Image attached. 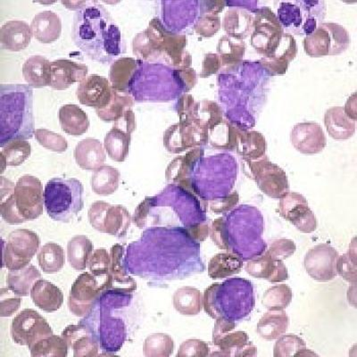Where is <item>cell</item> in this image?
<instances>
[{
	"instance_id": "1",
	"label": "cell",
	"mask_w": 357,
	"mask_h": 357,
	"mask_svg": "<svg viewBox=\"0 0 357 357\" xmlns=\"http://www.w3.org/2000/svg\"><path fill=\"white\" fill-rule=\"evenodd\" d=\"M73 39L93 61L110 63L126 52L122 31L103 5L87 1L73 17Z\"/></svg>"
},
{
	"instance_id": "2",
	"label": "cell",
	"mask_w": 357,
	"mask_h": 357,
	"mask_svg": "<svg viewBox=\"0 0 357 357\" xmlns=\"http://www.w3.org/2000/svg\"><path fill=\"white\" fill-rule=\"evenodd\" d=\"M33 89L24 84L0 86V146L35 135Z\"/></svg>"
},
{
	"instance_id": "3",
	"label": "cell",
	"mask_w": 357,
	"mask_h": 357,
	"mask_svg": "<svg viewBox=\"0 0 357 357\" xmlns=\"http://www.w3.org/2000/svg\"><path fill=\"white\" fill-rule=\"evenodd\" d=\"M44 207L43 183L37 177L24 175L15 183L14 192L1 200L0 212L6 223L17 225L39 218Z\"/></svg>"
},
{
	"instance_id": "4",
	"label": "cell",
	"mask_w": 357,
	"mask_h": 357,
	"mask_svg": "<svg viewBox=\"0 0 357 357\" xmlns=\"http://www.w3.org/2000/svg\"><path fill=\"white\" fill-rule=\"evenodd\" d=\"M84 188L75 178H53L44 189L45 208L54 221L70 222L84 209Z\"/></svg>"
},
{
	"instance_id": "5",
	"label": "cell",
	"mask_w": 357,
	"mask_h": 357,
	"mask_svg": "<svg viewBox=\"0 0 357 357\" xmlns=\"http://www.w3.org/2000/svg\"><path fill=\"white\" fill-rule=\"evenodd\" d=\"M40 245V238L36 232L27 229H15L3 243V267L14 271L29 266L39 252Z\"/></svg>"
},
{
	"instance_id": "6",
	"label": "cell",
	"mask_w": 357,
	"mask_h": 357,
	"mask_svg": "<svg viewBox=\"0 0 357 357\" xmlns=\"http://www.w3.org/2000/svg\"><path fill=\"white\" fill-rule=\"evenodd\" d=\"M88 218L96 231L120 238L126 235L132 221L126 207L110 205L103 201L92 204L89 209Z\"/></svg>"
},
{
	"instance_id": "7",
	"label": "cell",
	"mask_w": 357,
	"mask_h": 357,
	"mask_svg": "<svg viewBox=\"0 0 357 357\" xmlns=\"http://www.w3.org/2000/svg\"><path fill=\"white\" fill-rule=\"evenodd\" d=\"M105 289H107V280L98 278L92 273H82L70 290V312L77 317H86L92 311L98 296Z\"/></svg>"
},
{
	"instance_id": "8",
	"label": "cell",
	"mask_w": 357,
	"mask_h": 357,
	"mask_svg": "<svg viewBox=\"0 0 357 357\" xmlns=\"http://www.w3.org/2000/svg\"><path fill=\"white\" fill-rule=\"evenodd\" d=\"M10 333L13 341L30 349L38 341L53 334L46 319L33 309H24L13 319Z\"/></svg>"
},
{
	"instance_id": "9",
	"label": "cell",
	"mask_w": 357,
	"mask_h": 357,
	"mask_svg": "<svg viewBox=\"0 0 357 357\" xmlns=\"http://www.w3.org/2000/svg\"><path fill=\"white\" fill-rule=\"evenodd\" d=\"M136 129V117L132 110L126 112L119 120L114 123L113 128L105 137L104 146L112 160L126 161L129 154L132 134Z\"/></svg>"
},
{
	"instance_id": "10",
	"label": "cell",
	"mask_w": 357,
	"mask_h": 357,
	"mask_svg": "<svg viewBox=\"0 0 357 357\" xmlns=\"http://www.w3.org/2000/svg\"><path fill=\"white\" fill-rule=\"evenodd\" d=\"M278 211L303 234H312L317 229L314 213L309 208L307 199L298 193L285 194L280 199Z\"/></svg>"
},
{
	"instance_id": "11",
	"label": "cell",
	"mask_w": 357,
	"mask_h": 357,
	"mask_svg": "<svg viewBox=\"0 0 357 357\" xmlns=\"http://www.w3.org/2000/svg\"><path fill=\"white\" fill-rule=\"evenodd\" d=\"M339 253L328 244L312 248L305 255L304 266L312 279L319 282H327L336 278V264Z\"/></svg>"
},
{
	"instance_id": "12",
	"label": "cell",
	"mask_w": 357,
	"mask_h": 357,
	"mask_svg": "<svg viewBox=\"0 0 357 357\" xmlns=\"http://www.w3.org/2000/svg\"><path fill=\"white\" fill-rule=\"evenodd\" d=\"M112 91L109 79L100 75H89L79 84L77 98L84 106L102 109L109 103Z\"/></svg>"
},
{
	"instance_id": "13",
	"label": "cell",
	"mask_w": 357,
	"mask_h": 357,
	"mask_svg": "<svg viewBox=\"0 0 357 357\" xmlns=\"http://www.w3.org/2000/svg\"><path fill=\"white\" fill-rule=\"evenodd\" d=\"M257 183L266 195L279 199L288 192L289 183L284 172L270 162H257L252 167Z\"/></svg>"
},
{
	"instance_id": "14",
	"label": "cell",
	"mask_w": 357,
	"mask_h": 357,
	"mask_svg": "<svg viewBox=\"0 0 357 357\" xmlns=\"http://www.w3.org/2000/svg\"><path fill=\"white\" fill-rule=\"evenodd\" d=\"M88 66L68 59H59L51 62L50 87L56 91H65L76 82L87 77Z\"/></svg>"
},
{
	"instance_id": "15",
	"label": "cell",
	"mask_w": 357,
	"mask_h": 357,
	"mask_svg": "<svg viewBox=\"0 0 357 357\" xmlns=\"http://www.w3.org/2000/svg\"><path fill=\"white\" fill-rule=\"evenodd\" d=\"M61 336L69 349L73 350V356L92 357L98 356V343L89 327L84 324L69 325Z\"/></svg>"
},
{
	"instance_id": "16",
	"label": "cell",
	"mask_w": 357,
	"mask_h": 357,
	"mask_svg": "<svg viewBox=\"0 0 357 357\" xmlns=\"http://www.w3.org/2000/svg\"><path fill=\"white\" fill-rule=\"evenodd\" d=\"M33 36L31 25L27 22L8 21L0 29V45L3 50L20 52L27 49Z\"/></svg>"
},
{
	"instance_id": "17",
	"label": "cell",
	"mask_w": 357,
	"mask_h": 357,
	"mask_svg": "<svg viewBox=\"0 0 357 357\" xmlns=\"http://www.w3.org/2000/svg\"><path fill=\"white\" fill-rule=\"evenodd\" d=\"M245 272L257 279H264L272 283L289 280L288 268L282 261H276L264 254L263 256L248 261Z\"/></svg>"
},
{
	"instance_id": "18",
	"label": "cell",
	"mask_w": 357,
	"mask_h": 357,
	"mask_svg": "<svg viewBox=\"0 0 357 357\" xmlns=\"http://www.w3.org/2000/svg\"><path fill=\"white\" fill-rule=\"evenodd\" d=\"M213 344L218 347L220 353H213L209 356H255L257 355V347L250 341V337L245 331H232Z\"/></svg>"
},
{
	"instance_id": "19",
	"label": "cell",
	"mask_w": 357,
	"mask_h": 357,
	"mask_svg": "<svg viewBox=\"0 0 357 357\" xmlns=\"http://www.w3.org/2000/svg\"><path fill=\"white\" fill-rule=\"evenodd\" d=\"M73 155L79 167L86 171H96L103 167L107 160L104 145L96 139L81 140L75 146Z\"/></svg>"
},
{
	"instance_id": "20",
	"label": "cell",
	"mask_w": 357,
	"mask_h": 357,
	"mask_svg": "<svg viewBox=\"0 0 357 357\" xmlns=\"http://www.w3.org/2000/svg\"><path fill=\"white\" fill-rule=\"evenodd\" d=\"M31 28L35 39L40 43L50 44L61 36L62 22L56 13L43 11L35 15Z\"/></svg>"
},
{
	"instance_id": "21",
	"label": "cell",
	"mask_w": 357,
	"mask_h": 357,
	"mask_svg": "<svg viewBox=\"0 0 357 357\" xmlns=\"http://www.w3.org/2000/svg\"><path fill=\"white\" fill-rule=\"evenodd\" d=\"M31 298L37 307L47 312L59 310L63 304L62 290L49 280L43 279L35 283Z\"/></svg>"
},
{
	"instance_id": "22",
	"label": "cell",
	"mask_w": 357,
	"mask_h": 357,
	"mask_svg": "<svg viewBox=\"0 0 357 357\" xmlns=\"http://www.w3.org/2000/svg\"><path fill=\"white\" fill-rule=\"evenodd\" d=\"M22 76L29 86L34 89L47 87L50 84L51 62L43 56H31L22 66Z\"/></svg>"
},
{
	"instance_id": "23",
	"label": "cell",
	"mask_w": 357,
	"mask_h": 357,
	"mask_svg": "<svg viewBox=\"0 0 357 357\" xmlns=\"http://www.w3.org/2000/svg\"><path fill=\"white\" fill-rule=\"evenodd\" d=\"M289 318L284 310H268L258 321L257 333L262 339H279L289 329Z\"/></svg>"
},
{
	"instance_id": "24",
	"label": "cell",
	"mask_w": 357,
	"mask_h": 357,
	"mask_svg": "<svg viewBox=\"0 0 357 357\" xmlns=\"http://www.w3.org/2000/svg\"><path fill=\"white\" fill-rule=\"evenodd\" d=\"M138 60L132 57H121L110 67L109 79L112 88L117 91L129 93L130 84L138 70Z\"/></svg>"
},
{
	"instance_id": "25",
	"label": "cell",
	"mask_w": 357,
	"mask_h": 357,
	"mask_svg": "<svg viewBox=\"0 0 357 357\" xmlns=\"http://www.w3.org/2000/svg\"><path fill=\"white\" fill-rule=\"evenodd\" d=\"M59 116L62 130L69 135L77 137L88 132V114L77 105H65L60 108Z\"/></svg>"
},
{
	"instance_id": "26",
	"label": "cell",
	"mask_w": 357,
	"mask_h": 357,
	"mask_svg": "<svg viewBox=\"0 0 357 357\" xmlns=\"http://www.w3.org/2000/svg\"><path fill=\"white\" fill-rule=\"evenodd\" d=\"M41 278V273L34 266H29L22 269L9 271L6 276V286L11 292L18 296H28L31 295L37 280Z\"/></svg>"
},
{
	"instance_id": "27",
	"label": "cell",
	"mask_w": 357,
	"mask_h": 357,
	"mask_svg": "<svg viewBox=\"0 0 357 357\" xmlns=\"http://www.w3.org/2000/svg\"><path fill=\"white\" fill-rule=\"evenodd\" d=\"M243 261L234 253H219L210 259L207 272L213 280L225 279L241 272Z\"/></svg>"
},
{
	"instance_id": "28",
	"label": "cell",
	"mask_w": 357,
	"mask_h": 357,
	"mask_svg": "<svg viewBox=\"0 0 357 357\" xmlns=\"http://www.w3.org/2000/svg\"><path fill=\"white\" fill-rule=\"evenodd\" d=\"M94 245L84 235H78L67 244V259L75 270L84 271L93 254Z\"/></svg>"
},
{
	"instance_id": "29",
	"label": "cell",
	"mask_w": 357,
	"mask_h": 357,
	"mask_svg": "<svg viewBox=\"0 0 357 357\" xmlns=\"http://www.w3.org/2000/svg\"><path fill=\"white\" fill-rule=\"evenodd\" d=\"M174 307L185 317H195L203 310V294L193 287H183L174 292Z\"/></svg>"
},
{
	"instance_id": "30",
	"label": "cell",
	"mask_w": 357,
	"mask_h": 357,
	"mask_svg": "<svg viewBox=\"0 0 357 357\" xmlns=\"http://www.w3.org/2000/svg\"><path fill=\"white\" fill-rule=\"evenodd\" d=\"M134 104L135 100L132 95L113 89L109 103L106 107L96 110V113L104 122L114 123L119 120L126 112L132 110Z\"/></svg>"
},
{
	"instance_id": "31",
	"label": "cell",
	"mask_w": 357,
	"mask_h": 357,
	"mask_svg": "<svg viewBox=\"0 0 357 357\" xmlns=\"http://www.w3.org/2000/svg\"><path fill=\"white\" fill-rule=\"evenodd\" d=\"M121 174L118 169L103 165L94 171L91 183L92 190L98 196L107 197L116 192L119 188Z\"/></svg>"
},
{
	"instance_id": "32",
	"label": "cell",
	"mask_w": 357,
	"mask_h": 357,
	"mask_svg": "<svg viewBox=\"0 0 357 357\" xmlns=\"http://www.w3.org/2000/svg\"><path fill=\"white\" fill-rule=\"evenodd\" d=\"M37 259L40 269L44 273H57L65 266V250L61 245L50 242L40 248Z\"/></svg>"
},
{
	"instance_id": "33",
	"label": "cell",
	"mask_w": 357,
	"mask_h": 357,
	"mask_svg": "<svg viewBox=\"0 0 357 357\" xmlns=\"http://www.w3.org/2000/svg\"><path fill=\"white\" fill-rule=\"evenodd\" d=\"M274 357L318 356L310 349L301 337L294 334H283L277 339L273 347Z\"/></svg>"
},
{
	"instance_id": "34",
	"label": "cell",
	"mask_w": 357,
	"mask_h": 357,
	"mask_svg": "<svg viewBox=\"0 0 357 357\" xmlns=\"http://www.w3.org/2000/svg\"><path fill=\"white\" fill-rule=\"evenodd\" d=\"M31 146L27 140L15 139L8 143L1 151V173L6 167H20L30 158Z\"/></svg>"
},
{
	"instance_id": "35",
	"label": "cell",
	"mask_w": 357,
	"mask_h": 357,
	"mask_svg": "<svg viewBox=\"0 0 357 357\" xmlns=\"http://www.w3.org/2000/svg\"><path fill=\"white\" fill-rule=\"evenodd\" d=\"M29 349L33 357H66L69 347L62 336L52 334L38 341Z\"/></svg>"
},
{
	"instance_id": "36",
	"label": "cell",
	"mask_w": 357,
	"mask_h": 357,
	"mask_svg": "<svg viewBox=\"0 0 357 357\" xmlns=\"http://www.w3.org/2000/svg\"><path fill=\"white\" fill-rule=\"evenodd\" d=\"M174 341L170 335L154 333L144 341L143 352L146 357H168L174 353Z\"/></svg>"
},
{
	"instance_id": "37",
	"label": "cell",
	"mask_w": 357,
	"mask_h": 357,
	"mask_svg": "<svg viewBox=\"0 0 357 357\" xmlns=\"http://www.w3.org/2000/svg\"><path fill=\"white\" fill-rule=\"evenodd\" d=\"M292 289L286 284L273 286L264 292L262 304L268 310H285L291 303Z\"/></svg>"
},
{
	"instance_id": "38",
	"label": "cell",
	"mask_w": 357,
	"mask_h": 357,
	"mask_svg": "<svg viewBox=\"0 0 357 357\" xmlns=\"http://www.w3.org/2000/svg\"><path fill=\"white\" fill-rule=\"evenodd\" d=\"M123 248L122 245H116L111 248V263L109 274H108L107 289L114 288V285L120 283L121 285L130 286V283L136 284L130 277H127L122 266V257Z\"/></svg>"
},
{
	"instance_id": "39",
	"label": "cell",
	"mask_w": 357,
	"mask_h": 357,
	"mask_svg": "<svg viewBox=\"0 0 357 357\" xmlns=\"http://www.w3.org/2000/svg\"><path fill=\"white\" fill-rule=\"evenodd\" d=\"M356 250V245H354V248L350 247L347 253L337 257L336 264L337 274H340L344 280L351 284H356L357 282Z\"/></svg>"
},
{
	"instance_id": "40",
	"label": "cell",
	"mask_w": 357,
	"mask_h": 357,
	"mask_svg": "<svg viewBox=\"0 0 357 357\" xmlns=\"http://www.w3.org/2000/svg\"><path fill=\"white\" fill-rule=\"evenodd\" d=\"M35 139L43 148L56 153H63L68 149V142L65 137L47 129L35 130Z\"/></svg>"
},
{
	"instance_id": "41",
	"label": "cell",
	"mask_w": 357,
	"mask_h": 357,
	"mask_svg": "<svg viewBox=\"0 0 357 357\" xmlns=\"http://www.w3.org/2000/svg\"><path fill=\"white\" fill-rule=\"evenodd\" d=\"M111 263L110 254L105 248L95 250L89 259V269L91 273L98 278L108 280Z\"/></svg>"
},
{
	"instance_id": "42",
	"label": "cell",
	"mask_w": 357,
	"mask_h": 357,
	"mask_svg": "<svg viewBox=\"0 0 357 357\" xmlns=\"http://www.w3.org/2000/svg\"><path fill=\"white\" fill-rule=\"evenodd\" d=\"M197 152H190L185 156H180L173 162H171L170 167L167 172V178L168 181H177L181 180L190 172L191 164L196 161Z\"/></svg>"
},
{
	"instance_id": "43",
	"label": "cell",
	"mask_w": 357,
	"mask_h": 357,
	"mask_svg": "<svg viewBox=\"0 0 357 357\" xmlns=\"http://www.w3.org/2000/svg\"><path fill=\"white\" fill-rule=\"evenodd\" d=\"M221 286V283H213L203 295V309L210 317L215 320L223 317L219 304V290Z\"/></svg>"
},
{
	"instance_id": "44",
	"label": "cell",
	"mask_w": 357,
	"mask_h": 357,
	"mask_svg": "<svg viewBox=\"0 0 357 357\" xmlns=\"http://www.w3.org/2000/svg\"><path fill=\"white\" fill-rule=\"evenodd\" d=\"M296 250L295 242L288 238H280L270 244L266 252V256L276 261H284L293 256Z\"/></svg>"
},
{
	"instance_id": "45",
	"label": "cell",
	"mask_w": 357,
	"mask_h": 357,
	"mask_svg": "<svg viewBox=\"0 0 357 357\" xmlns=\"http://www.w3.org/2000/svg\"><path fill=\"white\" fill-rule=\"evenodd\" d=\"M208 344L201 340H187L178 347V357H206L210 355Z\"/></svg>"
},
{
	"instance_id": "46",
	"label": "cell",
	"mask_w": 357,
	"mask_h": 357,
	"mask_svg": "<svg viewBox=\"0 0 357 357\" xmlns=\"http://www.w3.org/2000/svg\"><path fill=\"white\" fill-rule=\"evenodd\" d=\"M209 235L220 250H231V245L229 243L227 231H226L225 222L223 218L216 219L212 222Z\"/></svg>"
},
{
	"instance_id": "47",
	"label": "cell",
	"mask_w": 357,
	"mask_h": 357,
	"mask_svg": "<svg viewBox=\"0 0 357 357\" xmlns=\"http://www.w3.org/2000/svg\"><path fill=\"white\" fill-rule=\"evenodd\" d=\"M4 289L5 291V289ZM6 298L1 294V301H0V317H10L15 314L22 305L21 296L15 295V296H8V289H6Z\"/></svg>"
},
{
	"instance_id": "48",
	"label": "cell",
	"mask_w": 357,
	"mask_h": 357,
	"mask_svg": "<svg viewBox=\"0 0 357 357\" xmlns=\"http://www.w3.org/2000/svg\"><path fill=\"white\" fill-rule=\"evenodd\" d=\"M236 327H237V325H236L234 321L229 320V319L225 317L216 319L215 327H213V343L218 341L220 337L225 336V334L235 331Z\"/></svg>"
},
{
	"instance_id": "49",
	"label": "cell",
	"mask_w": 357,
	"mask_h": 357,
	"mask_svg": "<svg viewBox=\"0 0 357 357\" xmlns=\"http://www.w3.org/2000/svg\"><path fill=\"white\" fill-rule=\"evenodd\" d=\"M153 202H154L153 197H146V199L137 207L133 221L139 228L143 229L145 227L146 220H148L149 208H151Z\"/></svg>"
},
{
	"instance_id": "50",
	"label": "cell",
	"mask_w": 357,
	"mask_h": 357,
	"mask_svg": "<svg viewBox=\"0 0 357 357\" xmlns=\"http://www.w3.org/2000/svg\"><path fill=\"white\" fill-rule=\"evenodd\" d=\"M238 201V197L237 194L234 193L226 199L210 202V210L216 213H225L234 208L237 205Z\"/></svg>"
},
{
	"instance_id": "51",
	"label": "cell",
	"mask_w": 357,
	"mask_h": 357,
	"mask_svg": "<svg viewBox=\"0 0 357 357\" xmlns=\"http://www.w3.org/2000/svg\"><path fill=\"white\" fill-rule=\"evenodd\" d=\"M186 231L192 240L203 242L210 234V227L208 223L206 222L197 223V225L188 227Z\"/></svg>"
},
{
	"instance_id": "52",
	"label": "cell",
	"mask_w": 357,
	"mask_h": 357,
	"mask_svg": "<svg viewBox=\"0 0 357 357\" xmlns=\"http://www.w3.org/2000/svg\"><path fill=\"white\" fill-rule=\"evenodd\" d=\"M63 5H65L67 8L72 9V10H79L82 8H84L87 1H77V2H61Z\"/></svg>"
}]
</instances>
